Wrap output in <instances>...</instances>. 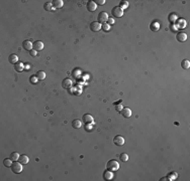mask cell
<instances>
[{
  "instance_id": "1",
  "label": "cell",
  "mask_w": 190,
  "mask_h": 181,
  "mask_svg": "<svg viewBox=\"0 0 190 181\" xmlns=\"http://www.w3.org/2000/svg\"><path fill=\"white\" fill-rule=\"evenodd\" d=\"M106 168L110 171H117L119 169V163L116 161V160H110L107 162L106 164Z\"/></svg>"
},
{
  "instance_id": "2",
  "label": "cell",
  "mask_w": 190,
  "mask_h": 181,
  "mask_svg": "<svg viewBox=\"0 0 190 181\" xmlns=\"http://www.w3.org/2000/svg\"><path fill=\"white\" fill-rule=\"evenodd\" d=\"M22 165L23 164H21L20 162H14V163H12V165H11V171L13 172V173H15V174H19V173H21L22 171H23V168H22Z\"/></svg>"
},
{
  "instance_id": "3",
  "label": "cell",
  "mask_w": 190,
  "mask_h": 181,
  "mask_svg": "<svg viewBox=\"0 0 190 181\" xmlns=\"http://www.w3.org/2000/svg\"><path fill=\"white\" fill-rule=\"evenodd\" d=\"M111 13H112L113 17H115V18H120V17L123 15V10H122L119 6H115V7L112 8Z\"/></svg>"
},
{
  "instance_id": "4",
  "label": "cell",
  "mask_w": 190,
  "mask_h": 181,
  "mask_svg": "<svg viewBox=\"0 0 190 181\" xmlns=\"http://www.w3.org/2000/svg\"><path fill=\"white\" fill-rule=\"evenodd\" d=\"M101 27H102V24L99 23L98 21H93V22H91V24H90V29H91L93 32H98V31L101 29Z\"/></svg>"
},
{
  "instance_id": "5",
  "label": "cell",
  "mask_w": 190,
  "mask_h": 181,
  "mask_svg": "<svg viewBox=\"0 0 190 181\" xmlns=\"http://www.w3.org/2000/svg\"><path fill=\"white\" fill-rule=\"evenodd\" d=\"M107 19H108V14L105 11H102V12H100L98 14V22L99 23H102V24L106 23Z\"/></svg>"
},
{
  "instance_id": "6",
  "label": "cell",
  "mask_w": 190,
  "mask_h": 181,
  "mask_svg": "<svg viewBox=\"0 0 190 181\" xmlns=\"http://www.w3.org/2000/svg\"><path fill=\"white\" fill-rule=\"evenodd\" d=\"M113 143H114L116 146H122V145L124 144V138H123L122 136H120V135H117V136L114 137Z\"/></svg>"
},
{
  "instance_id": "7",
  "label": "cell",
  "mask_w": 190,
  "mask_h": 181,
  "mask_svg": "<svg viewBox=\"0 0 190 181\" xmlns=\"http://www.w3.org/2000/svg\"><path fill=\"white\" fill-rule=\"evenodd\" d=\"M73 85V81L71 78H64L63 79V82H62V86L64 88H70L71 86Z\"/></svg>"
},
{
  "instance_id": "8",
  "label": "cell",
  "mask_w": 190,
  "mask_h": 181,
  "mask_svg": "<svg viewBox=\"0 0 190 181\" xmlns=\"http://www.w3.org/2000/svg\"><path fill=\"white\" fill-rule=\"evenodd\" d=\"M22 46H23V48H24L25 50L30 51V50H32V48H33V43H31L30 40H24L23 43H22Z\"/></svg>"
},
{
  "instance_id": "9",
  "label": "cell",
  "mask_w": 190,
  "mask_h": 181,
  "mask_svg": "<svg viewBox=\"0 0 190 181\" xmlns=\"http://www.w3.org/2000/svg\"><path fill=\"white\" fill-rule=\"evenodd\" d=\"M83 122L87 125V124H93L94 123V119H93V117L91 116V115H89V114H85V115H83Z\"/></svg>"
},
{
  "instance_id": "10",
  "label": "cell",
  "mask_w": 190,
  "mask_h": 181,
  "mask_svg": "<svg viewBox=\"0 0 190 181\" xmlns=\"http://www.w3.org/2000/svg\"><path fill=\"white\" fill-rule=\"evenodd\" d=\"M176 39H177L179 42H184V41H186V39H187V34H186L185 32H179V33H177V35H176Z\"/></svg>"
},
{
  "instance_id": "11",
  "label": "cell",
  "mask_w": 190,
  "mask_h": 181,
  "mask_svg": "<svg viewBox=\"0 0 190 181\" xmlns=\"http://www.w3.org/2000/svg\"><path fill=\"white\" fill-rule=\"evenodd\" d=\"M120 113H121L123 118H130L132 116V110L130 108H123Z\"/></svg>"
},
{
  "instance_id": "12",
  "label": "cell",
  "mask_w": 190,
  "mask_h": 181,
  "mask_svg": "<svg viewBox=\"0 0 190 181\" xmlns=\"http://www.w3.org/2000/svg\"><path fill=\"white\" fill-rule=\"evenodd\" d=\"M112 178H113V173H112V171H110V170L107 169L106 171L103 172V179L109 181V180H112Z\"/></svg>"
},
{
  "instance_id": "13",
  "label": "cell",
  "mask_w": 190,
  "mask_h": 181,
  "mask_svg": "<svg viewBox=\"0 0 190 181\" xmlns=\"http://www.w3.org/2000/svg\"><path fill=\"white\" fill-rule=\"evenodd\" d=\"M33 49L36 50V51L43 50V49H44V43H43L42 41H40V40L33 42Z\"/></svg>"
},
{
  "instance_id": "14",
  "label": "cell",
  "mask_w": 190,
  "mask_h": 181,
  "mask_svg": "<svg viewBox=\"0 0 190 181\" xmlns=\"http://www.w3.org/2000/svg\"><path fill=\"white\" fill-rule=\"evenodd\" d=\"M96 8H97V5H96V3H95L94 1H89V2L87 3V9H88L90 12L95 11Z\"/></svg>"
},
{
  "instance_id": "15",
  "label": "cell",
  "mask_w": 190,
  "mask_h": 181,
  "mask_svg": "<svg viewBox=\"0 0 190 181\" xmlns=\"http://www.w3.org/2000/svg\"><path fill=\"white\" fill-rule=\"evenodd\" d=\"M8 60H9V62H10L11 64H16V63L18 62V56H17L16 54L12 53V54H10V55L8 56Z\"/></svg>"
},
{
  "instance_id": "16",
  "label": "cell",
  "mask_w": 190,
  "mask_h": 181,
  "mask_svg": "<svg viewBox=\"0 0 190 181\" xmlns=\"http://www.w3.org/2000/svg\"><path fill=\"white\" fill-rule=\"evenodd\" d=\"M52 4L55 8H61L64 5V2H63V0H54Z\"/></svg>"
},
{
  "instance_id": "17",
  "label": "cell",
  "mask_w": 190,
  "mask_h": 181,
  "mask_svg": "<svg viewBox=\"0 0 190 181\" xmlns=\"http://www.w3.org/2000/svg\"><path fill=\"white\" fill-rule=\"evenodd\" d=\"M81 126H82V123H81V121L79 119H76V120L72 121V127L74 129H80Z\"/></svg>"
},
{
  "instance_id": "18",
  "label": "cell",
  "mask_w": 190,
  "mask_h": 181,
  "mask_svg": "<svg viewBox=\"0 0 190 181\" xmlns=\"http://www.w3.org/2000/svg\"><path fill=\"white\" fill-rule=\"evenodd\" d=\"M18 161L21 163V164H23V165H25V164H27L28 163V161H29V158L26 156V155H20L19 156V159H18Z\"/></svg>"
},
{
  "instance_id": "19",
  "label": "cell",
  "mask_w": 190,
  "mask_h": 181,
  "mask_svg": "<svg viewBox=\"0 0 190 181\" xmlns=\"http://www.w3.org/2000/svg\"><path fill=\"white\" fill-rule=\"evenodd\" d=\"M14 69L18 72H21L24 69V64L22 62H17L16 64H14Z\"/></svg>"
},
{
  "instance_id": "20",
  "label": "cell",
  "mask_w": 190,
  "mask_h": 181,
  "mask_svg": "<svg viewBox=\"0 0 190 181\" xmlns=\"http://www.w3.org/2000/svg\"><path fill=\"white\" fill-rule=\"evenodd\" d=\"M35 76L37 77L39 80H43L46 78V72L43 71V70H39L36 73H35Z\"/></svg>"
},
{
  "instance_id": "21",
  "label": "cell",
  "mask_w": 190,
  "mask_h": 181,
  "mask_svg": "<svg viewBox=\"0 0 190 181\" xmlns=\"http://www.w3.org/2000/svg\"><path fill=\"white\" fill-rule=\"evenodd\" d=\"M150 28H151V30H153V31H158V30L160 29V24H159L158 22H153V23H151Z\"/></svg>"
},
{
  "instance_id": "22",
  "label": "cell",
  "mask_w": 190,
  "mask_h": 181,
  "mask_svg": "<svg viewBox=\"0 0 190 181\" xmlns=\"http://www.w3.org/2000/svg\"><path fill=\"white\" fill-rule=\"evenodd\" d=\"M181 66H182V68H184V69H188L189 66H190V62H189V60H188V59H184V60H182V62H181Z\"/></svg>"
},
{
  "instance_id": "23",
  "label": "cell",
  "mask_w": 190,
  "mask_h": 181,
  "mask_svg": "<svg viewBox=\"0 0 190 181\" xmlns=\"http://www.w3.org/2000/svg\"><path fill=\"white\" fill-rule=\"evenodd\" d=\"M169 20L172 22V24H173L174 22H176V21L178 20V16H177V14H175V13H171V14L169 15Z\"/></svg>"
},
{
  "instance_id": "24",
  "label": "cell",
  "mask_w": 190,
  "mask_h": 181,
  "mask_svg": "<svg viewBox=\"0 0 190 181\" xmlns=\"http://www.w3.org/2000/svg\"><path fill=\"white\" fill-rule=\"evenodd\" d=\"M119 159H120L121 162H126V161L129 160V155L126 154V153H121L119 155Z\"/></svg>"
},
{
  "instance_id": "25",
  "label": "cell",
  "mask_w": 190,
  "mask_h": 181,
  "mask_svg": "<svg viewBox=\"0 0 190 181\" xmlns=\"http://www.w3.org/2000/svg\"><path fill=\"white\" fill-rule=\"evenodd\" d=\"M19 154L17 153V152H12L11 154H10V159L12 160V161H16V160H18L19 159Z\"/></svg>"
},
{
  "instance_id": "26",
  "label": "cell",
  "mask_w": 190,
  "mask_h": 181,
  "mask_svg": "<svg viewBox=\"0 0 190 181\" xmlns=\"http://www.w3.org/2000/svg\"><path fill=\"white\" fill-rule=\"evenodd\" d=\"M44 7H45V9L48 10V11H54V6H53L52 3H45Z\"/></svg>"
},
{
  "instance_id": "27",
  "label": "cell",
  "mask_w": 190,
  "mask_h": 181,
  "mask_svg": "<svg viewBox=\"0 0 190 181\" xmlns=\"http://www.w3.org/2000/svg\"><path fill=\"white\" fill-rule=\"evenodd\" d=\"M119 7L123 10V9H125V8H128L129 7V2L128 1H124V0H122V1L120 2V4H119Z\"/></svg>"
},
{
  "instance_id": "28",
  "label": "cell",
  "mask_w": 190,
  "mask_h": 181,
  "mask_svg": "<svg viewBox=\"0 0 190 181\" xmlns=\"http://www.w3.org/2000/svg\"><path fill=\"white\" fill-rule=\"evenodd\" d=\"M12 160L9 158V159H5L4 161H3V164H4V166L5 167H11V165H12Z\"/></svg>"
},
{
  "instance_id": "29",
  "label": "cell",
  "mask_w": 190,
  "mask_h": 181,
  "mask_svg": "<svg viewBox=\"0 0 190 181\" xmlns=\"http://www.w3.org/2000/svg\"><path fill=\"white\" fill-rule=\"evenodd\" d=\"M179 22H180V23L178 24V27H179V28H184V27H186V21H185L184 19H181ZM178 27H177V28H178Z\"/></svg>"
},
{
  "instance_id": "30",
  "label": "cell",
  "mask_w": 190,
  "mask_h": 181,
  "mask_svg": "<svg viewBox=\"0 0 190 181\" xmlns=\"http://www.w3.org/2000/svg\"><path fill=\"white\" fill-rule=\"evenodd\" d=\"M101 29H103L104 31H109V29H110V25H109L108 23H103Z\"/></svg>"
},
{
  "instance_id": "31",
  "label": "cell",
  "mask_w": 190,
  "mask_h": 181,
  "mask_svg": "<svg viewBox=\"0 0 190 181\" xmlns=\"http://www.w3.org/2000/svg\"><path fill=\"white\" fill-rule=\"evenodd\" d=\"M29 81L32 83V84H36L37 83V77L35 76V75H33V76H30V78H29Z\"/></svg>"
},
{
  "instance_id": "32",
  "label": "cell",
  "mask_w": 190,
  "mask_h": 181,
  "mask_svg": "<svg viewBox=\"0 0 190 181\" xmlns=\"http://www.w3.org/2000/svg\"><path fill=\"white\" fill-rule=\"evenodd\" d=\"M122 109H123V107H122L121 103L120 104H115V110H116V112H121Z\"/></svg>"
},
{
  "instance_id": "33",
  "label": "cell",
  "mask_w": 190,
  "mask_h": 181,
  "mask_svg": "<svg viewBox=\"0 0 190 181\" xmlns=\"http://www.w3.org/2000/svg\"><path fill=\"white\" fill-rule=\"evenodd\" d=\"M94 2L96 3V5H97V4H98V5H104V4H105V0H95Z\"/></svg>"
},
{
  "instance_id": "34",
  "label": "cell",
  "mask_w": 190,
  "mask_h": 181,
  "mask_svg": "<svg viewBox=\"0 0 190 181\" xmlns=\"http://www.w3.org/2000/svg\"><path fill=\"white\" fill-rule=\"evenodd\" d=\"M170 29H171V31H173V32H176L178 28L176 27V25H174V24H171V26H170Z\"/></svg>"
},
{
  "instance_id": "35",
  "label": "cell",
  "mask_w": 190,
  "mask_h": 181,
  "mask_svg": "<svg viewBox=\"0 0 190 181\" xmlns=\"http://www.w3.org/2000/svg\"><path fill=\"white\" fill-rule=\"evenodd\" d=\"M107 22H108V24H109V25H112V24L114 23V19H113V18H111V17H108Z\"/></svg>"
},
{
  "instance_id": "36",
  "label": "cell",
  "mask_w": 190,
  "mask_h": 181,
  "mask_svg": "<svg viewBox=\"0 0 190 181\" xmlns=\"http://www.w3.org/2000/svg\"><path fill=\"white\" fill-rule=\"evenodd\" d=\"M29 53H30V55H31V56H36L37 51H36V50H34V49H32V50H30V51H29Z\"/></svg>"
},
{
  "instance_id": "37",
  "label": "cell",
  "mask_w": 190,
  "mask_h": 181,
  "mask_svg": "<svg viewBox=\"0 0 190 181\" xmlns=\"http://www.w3.org/2000/svg\"><path fill=\"white\" fill-rule=\"evenodd\" d=\"M91 125H92V124H87L86 127H85V129H86V130H91V128H92Z\"/></svg>"
},
{
  "instance_id": "38",
  "label": "cell",
  "mask_w": 190,
  "mask_h": 181,
  "mask_svg": "<svg viewBox=\"0 0 190 181\" xmlns=\"http://www.w3.org/2000/svg\"><path fill=\"white\" fill-rule=\"evenodd\" d=\"M30 67H31L30 64H28V63H27V64H24V69H29Z\"/></svg>"
},
{
  "instance_id": "39",
  "label": "cell",
  "mask_w": 190,
  "mask_h": 181,
  "mask_svg": "<svg viewBox=\"0 0 190 181\" xmlns=\"http://www.w3.org/2000/svg\"><path fill=\"white\" fill-rule=\"evenodd\" d=\"M161 180H162V181H165V180H167V178H166V177H164V178H162Z\"/></svg>"
}]
</instances>
